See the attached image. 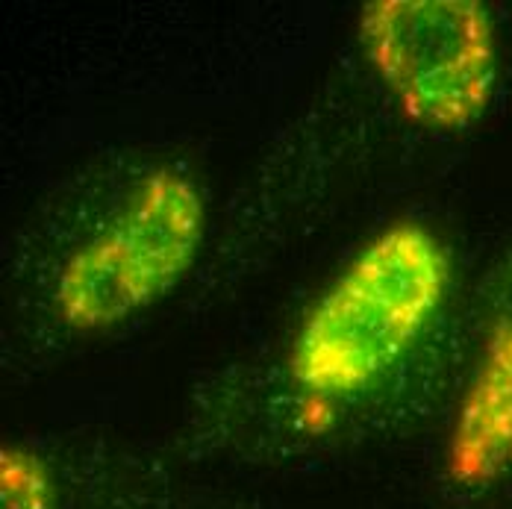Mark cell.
<instances>
[{"instance_id":"cell-5","label":"cell","mask_w":512,"mask_h":509,"mask_svg":"<svg viewBox=\"0 0 512 509\" xmlns=\"http://www.w3.org/2000/svg\"><path fill=\"white\" fill-rule=\"evenodd\" d=\"M56 483L48 462L24 445L0 448V509H53Z\"/></svg>"},{"instance_id":"cell-4","label":"cell","mask_w":512,"mask_h":509,"mask_svg":"<svg viewBox=\"0 0 512 509\" xmlns=\"http://www.w3.org/2000/svg\"><path fill=\"white\" fill-rule=\"evenodd\" d=\"M512 471V315H498L465 386L451 442L448 477L483 489Z\"/></svg>"},{"instance_id":"cell-1","label":"cell","mask_w":512,"mask_h":509,"mask_svg":"<svg viewBox=\"0 0 512 509\" xmlns=\"http://www.w3.org/2000/svg\"><path fill=\"white\" fill-rule=\"evenodd\" d=\"M451 262L421 224L383 230L342 271L301 324L292 380L315 398H351L418 342L445 301Z\"/></svg>"},{"instance_id":"cell-3","label":"cell","mask_w":512,"mask_h":509,"mask_svg":"<svg viewBox=\"0 0 512 509\" xmlns=\"http://www.w3.org/2000/svg\"><path fill=\"white\" fill-rule=\"evenodd\" d=\"M359 39L412 124L460 133L489 109L498 51L483 3L371 0L359 15Z\"/></svg>"},{"instance_id":"cell-2","label":"cell","mask_w":512,"mask_h":509,"mask_svg":"<svg viewBox=\"0 0 512 509\" xmlns=\"http://www.w3.org/2000/svg\"><path fill=\"white\" fill-rule=\"evenodd\" d=\"M206 227L192 177L162 165L121 212L71 256L56 283V315L77 333L109 330L162 301L192 268Z\"/></svg>"}]
</instances>
